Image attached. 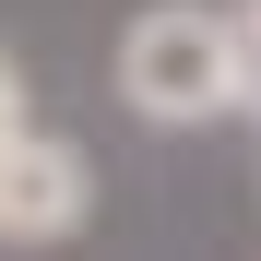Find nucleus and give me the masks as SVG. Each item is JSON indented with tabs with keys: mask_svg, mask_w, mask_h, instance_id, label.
Listing matches in <instances>:
<instances>
[{
	"mask_svg": "<svg viewBox=\"0 0 261 261\" xmlns=\"http://www.w3.org/2000/svg\"><path fill=\"white\" fill-rule=\"evenodd\" d=\"M36 130V107H24V60L0 48V178H12V143Z\"/></svg>",
	"mask_w": 261,
	"mask_h": 261,
	"instance_id": "3",
	"label": "nucleus"
},
{
	"mask_svg": "<svg viewBox=\"0 0 261 261\" xmlns=\"http://www.w3.org/2000/svg\"><path fill=\"white\" fill-rule=\"evenodd\" d=\"M119 95L154 130H202L249 107V24L202 12V0H154V12L119 24Z\"/></svg>",
	"mask_w": 261,
	"mask_h": 261,
	"instance_id": "1",
	"label": "nucleus"
},
{
	"mask_svg": "<svg viewBox=\"0 0 261 261\" xmlns=\"http://www.w3.org/2000/svg\"><path fill=\"white\" fill-rule=\"evenodd\" d=\"M83 202H95L83 143L24 130V143H12V178H0V238H12V249H48V238H71V226H83Z\"/></svg>",
	"mask_w": 261,
	"mask_h": 261,
	"instance_id": "2",
	"label": "nucleus"
}]
</instances>
